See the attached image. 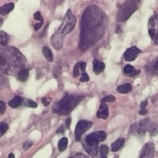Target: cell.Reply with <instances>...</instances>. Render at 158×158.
I'll use <instances>...</instances> for the list:
<instances>
[{
	"label": "cell",
	"mask_w": 158,
	"mask_h": 158,
	"mask_svg": "<svg viewBox=\"0 0 158 158\" xmlns=\"http://www.w3.org/2000/svg\"><path fill=\"white\" fill-rule=\"evenodd\" d=\"M81 97H77L73 95H66L62 100L59 103L54 105L53 111L54 113H57L59 114H69L73 110L74 107L77 106L79 102L82 100Z\"/></svg>",
	"instance_id": "obj_1"
},
{
	"label": "cell",
	"mask_w": 158,
	"mask_h": 158,
	"mask_svg": "<svg viewBox=\"0 0 158 158\" xmlns=\"http://www.w3.org/2000/svg\"><path fill=\"white\" fill-rule=\"evenodd\" d=\"M140 0H127L119 8L117 13V20L118 22H125L131 16L138 7Z\"/></svg>",
	"instance_id": "obj_2"
},
{
	"label": "cell",
	"mask_w": 158,
	"mask_h": 158,
	"mask_svg": "<svg viewBox=\"0 0 158 158\" xmlns=\"http://www.w3.org/2000/svg\"><path fill=\"white\" fill-rule=\"evenodd\" d=\"M77 23V19L76 17L73 15L71 10H68L66 12V15H65L64 19H63L62 24L59 27L58 30L56 32L57 35H60V36L65 38V35L66 34L69 33L73 30L74 27Z\"/></svg>",
	"instance_id": "obj_3"
},
{
	"label": "cell",
	"mask_w": 158,
	"mask_h": 158,
	"mask_svg": "<svg viewBox=\"0 0 158 158\" xmlns=\"http://www.w3.org/2000/svg\"><path fill=\"white\" fill-rule=\"evenodd\" d=\"M93 123L87 120H80L78 122L77 127H76L75 136L77 140H80L82 135L92 127Z\"/></svg>",
	"instance_id": "obj_4"
},
{
	"label": "cell",
	"mask_w": 158,
	"mask_h": 158,
	"mask_svg": "<svg viewBox=\"0 0 158 158\" xmlns=\"http://www.w3.org/2000/svg\"><path fill=\"white\" fill-rule=\"evenodd\" d=\"M154 151H155L154 143L152 142L147 143L142 149L140 158H154Z\"/></svg>",
	"instance_id": "obj_5"
},
{
	"label": "cell",
	"mask_w": 158,
	"mask_h": 158,
	"mask_svg": "<svg viewBox=\"0 0 158 158\" xmlns=\"http://www.w3.org/2000/svg\"><path fill=\"white\" fill-rule=\"evenodd\" d=\"M141 52V50L139 49L136 46H133V47L129 48L126 50L124 52V59L128 62H132L135 60L137 57L139 53Z\"/></svg>",
	"instance_id": "obj_6"
},
{
	"label": "cell",
	"mask_w": 158,
	"mask_h": 158,
	"mask_svg": "<svg viewBox=\"0 0 158 158\" xmlns=\"http://www.w3.org/2000/svg\"><path fill=\"white\" fill-rule=\"evenodd\" d=\"M97 116L98 118L106 120L108 117H109V109H108V106L106 104H104V103L100 105V109H99L98 112H97Z\"/></svg>",
	"instance_id": "obj_7"
},
{
	"label": "cell",
	"mask_w": 158,
	"mask_h": 158,
	"mask_svg": "<svg viewBox=\"0 0 158 158\" xmlns=\"http://www.w3.org/2000/svg\"><path fill=\"white\" fill-rule=\"evenodd\" d=\"M85 140H86V144L89 145V146H97L100 143V140H99V138L96 132L88 135L85 139Z\"/></svg>",
	"instance_id": "obj_8"
},
{
	"label": "cell",
	"mask_w": 158,
	"mask_h": 158,
	"mask_svg": "<svg viewBox=\"0 0 158 158\" xmlns=\"http://www.w3.org/2000/svg\"><path fill=\"white\" fill-rule=\"evenodd\" d=\"M149 125L150 120L148 119H144V120L140 122L139 125L135 124V127L137 128V131H138L139 134H143V133L148 131V129L149 128Z\"/></svg>",
	"instance_id": "obj_9"
},
{
	"label": "cell",
	"mask_w": 158,
	"mask_h": 158,
	"mask_svg": "<svg viewBox=\"0 0 158 158\" xmlns=\"http://www.w3.org/2000/svg\"><path fill=\"white\" fill-rule=\"evenodd\" d=\"M86 67V63L84 62H80V63H77L75 65L73 68V75L75 78H77L79 75H80V72L81 71L82 73L85 72V69Z\"/></svg>",
	"instance_id": "obj_10"
},
{
	"label": "cell",
	"mask_w": 158,
	"mask_h": 158,
	"mask_svg": "<svg viewBox=\"0 0 158 158\" xmlns=\"http://www.w3.org/2000/svg\"><path fill=\"white\" fill-rule=\"evenodd\" d=\"M105 69V63L98 60H94V71L95 73L100 74Z\"/></svg>",
	"instance_id": "obj_11"
},
{
	"label": "cell",
	"mask_w": 158,
	"mask_h": 158,
	"mask_svg": "<svg viewBox=\"0 0 158 158\" xmlns=\"http://www.w3.org/2000/svg\"><path fill=\"white\" fill-rule=\"evenodd\" d=\"M125 75L128 76V77H134L136 75H138L140 73V70H136L134 67L131 65H127L123 69Z\"/></svg>",
	"instance_id": "obj_12"
},
{
	"label": "cell",
	"mask_w": 158,
	"mask_h": 158,
	"mask_svg": "<svg viewBox=\"0 0 158 158\" xmlns=\"http://www.w3.org/2000/svg\"><path fill=\"white\" fill-rule=\"evenodd\" d=\"M83 146L86 152L88 153L91 157H95L98 154V147L97 146H89L87 144H83Z\"/></svg>",
	"instance_id": "obj_13"
},
{
	"label": "cell",
	"mask_w": 158,
	"mask_h": 158,
	"mask_svg": "<svg viewBox=\"0 0 158 158\" xmlns=\"http://www.w3.org/2000/svg\"><path fill=\"white\" fill-rule=\"evenodd\" d=\"M14 6H15V5H14V3L12 2L4 5V6H2L1 8H0V14H1L2 15H6V14L9 13V12L14 9Z\"/></svg>",
	"instance_id": "obj_14"
},
{
	"label": "cell",
	"mask_w": 158,
	"mask_h": 158,
	"mask_svg": "<svg viewBox=\"0 0 158 158\" xmlns=\"http://www.w3.org/2000/svg\"><path fill=\"white\" fill-rule=\"evenodd\" d=\"M125 143V139L124 138H119L118 140H116L112 145H111V151L116 152V151H119L122 147L123 146Z\"/></svg>",
	"instance_id": "obj_15"
},
{
	"label": "cell",
	"mask_w": 158,
	"mask_h": 158,
	"mask_svg": "<svg viewBox=\"0 0 158 158\" xmlns=\"http://www.w3.org/2000/svg\"><path fill=\"white\" fill-rule=\"evenodd\" d=\"M23 103V99L20 97H15L12 100L9 102V105L12 108H16L18 106H21Z\"/></svg>",
	"instance_id": "obj_16"
},
{
	"label": "cell",
	"mask_w": 158,
	"mask_h": 158,
	"mask_svg": "<svg viewBox=\"0 0 158 158\" xmlns=\"http://www.w3.org/2000/svg\"><path fill=\"white\" fill-rule=\"evenodd\" d=\"M117 92L120 94H127L132 90V86L130 83H126V84L120 85L117 88Z\"/></svg>",
	"instance_id": "obj_17"
},
{
	"label": "cell",
	"mask_w": 158,
	"mask_h": 158,
	"mask_svg": "<svg viewBox=\"0 0 158 158\" xmlns=\"http://www.w3.org/2000/svg\"><path fill=\"white\" fill-rule=\"evenodd\" d=\"M42 52H43V54L45 56V58H46L48 61L49 62L53 61V54H52V51H51L49 48L45 46V47L43 48Z\"/></svg>",
	"instance_id": "obj_18"
},
{
	"label": "cell",
	"mask_w": 158,
	"mask_h": 158,
	"mask_svg": "<svg viewBox=\"0 0 158 158\" xmlns=\"http://www.w3.org/2000/svg\"><path fill=\"white\" fill-rule=\"evenodd\" d=\"M29 77V70L26 69H23L18 73V79L22 82L26 81Z\"/></svg>",
	"instance_id": "obj_19"
},
{
	"label": "cell",
	"mask_w": 158,
	"mask_h": 158,
	"mask_svg": "<svg viewBox=\"0 0 158 158\" xmlns=\"http://www.w3.org/2000/svg\"><path fill=\"white\" fill-rule=\"evenodd\" d=\"M68 144V140L66 137H63L62 138L61 140L59 141L58 143V148H59V151H64L66 150V147H67Z\"/></svg>",
	"instance_id": "obj_20"
},
{
	"label": "cell",
	"mask_w": 158,
	"mask_h": 158,
	"mask_svg": "<svg viewBox=\"0 0 158 158\" xmlns=\"http://www.w3.org/2000/svg\"><path fill=\"white\" fill-rule=\"evenodd\" d=\"M0 43L2 46H6L8 43V35L4 31H0Z\"/></svg>",
	"instance_id": "obj_21"
},
{
	"label": "cell",
	"mask_w": 158,
	"mask_h": 158,
	"mask_svg": "<svg viewBox=\"0 0 158 158\" xmlns=\"http://www.w3.org/2000/svg\"><path fill=\"white\" fill-rule=\"evenodd\" d=\"M108 151H109V149H108V148L106 146V145H101V146H100V155L102 156V157H105V156L108 154Z\"/></svg>",
	"instance_id": "obj_22"
},
{
	"label": "cell",
	"mask_w": 158,
	"mask_h": 158,
	"mask_svg": "<svg viewBox=\"0 0 158 158\" xmlns=\"http://www.w3.org/2000/svg\"><path fill=\"white\" fill-rule=\"evenodd\" d=\"M116 98L114 96H107V97H104V98L102 99L101 102L102 103H106V102H110V103H111V102H114L115 101Z\"/></svg>",
	"instance_id": "obj_23"
},
{
	"label": "cell",
	"mask_w": 158,
	"mask_h": 158,
	"mask_svg": "<svg viewBox=\"0 0 158 158\" xmlns=\"http://www.w3.org/2000/svg\"><path fill=\"white\" fill-rule=\"evenodd\" d=\"M8 130V125L6 123H5L4 122H2L0 123V131H1V136L4 135L5 133Z\"/></svg>",
	"instance_id": "obj_24"
},
{
	"label": "cell",
	"mask_w": 158,
	"mask_h": 158,
	"mask_svg": "<svg viewBox=\"0 0 158 158\" xmlns=\"http://www.w3.org/2000/svg\"><path fill=\"white\" fill-rule=\"evenodd\" d=\"M25 104H26V106H29V107H32V108H35L38 106V105H37V103H35V102L32 101V100H26Z\"/></svg>",
	"instance_id": "obj_25"
},
{
	"label": "cell",
	"mask_w": 158,
	"mask_h": 158,
	"mask_svg": "<svg viewBox=\"0 0 158 158\" xmlns=\"http://www.w3.org/2000/svg\"><path fill=\"white\" fill-rule=\"evenodd\" d=\"M89 80V76L87 75L86 72H83L81 73V77H80V81L84 83V82H88Z\"/></svg>",
	"instance_id": "obj_26"
},
{
	"label": "cell",
	"mask_w": 158,
	"mask_h": 158,
	"mask_svg": "<svg viewBox=\"0 0 158 158\" xmlns=\"http://www.w3.org/2000/svg\"><path fill=\"white\" fill-rule=\"evenodd\" d=\"M34 19H35V20L40 21V23H43V16H42L41 13H40V12H36L35 14H34Z\"/></svg>",
	"instance_id": "obj_27"
},
{
	"label": "cell",
	"mask_w": 158,
	"mask_h": 158,
	"mask_svg": "<svg viewBox=\"0 0 158 158\" xmlns=\"http://www.w3.org/2000/svg\"><path fill=\"white\" fill-rule=\"evenodd\" d=\"M6 110V106L3 101H0V115H2Z\"/></svg>",
	"instance_id": "obj_28"
},
{
	"label": "cell",
	"mask_w": 158,
	"mask_h": 158,
	"mask_svg": "<svg viewBox=\"0 0 158 158\" xmlns=\"http://www.w3.org/2000/svg\"><path fill=\"white\" fill-rule=\"evenodd\" d=\"M149 34H150V35H151V39L154 40V39H155V37H156V35H157V32H156L155 29H153V28H150Z\"/></svg>",
	"instance_id": "obj_29"
},
{
	"label": "cell",
	"mask_w": 158,
	"mask_h": 158,
	"mask_svg": "<svg viewBox=\"0 0 158 158\" xmlns=\"http://www.w3.org/2000/svg\"><path fill=\"white\" fill-rule=\"evenodd\" d=\"M32 143L31 141L25 142L24 144H23V150H24V151H27V150H29V148L32 147Z\"/></svg>",
	"instance_id": "obj_30"
},
{
	"label": "cell",
	"mask_w": 158,
	"mask_h": 158,
	"mask_svg": "<svg viewBox=\"0 0 158 158\" xmlns=\"http://www.w3.org/2000/svg\"><path fill=\"white\" fill-rule=\"evenodd\" d=\"M155 23H156V20L154 17H151L149 20V23H148V25H149L150 28H152L155 26Z\"/></svg>",
	"instance_id": "obj_31"
},
{
	"label": "cell",
	"mask_w": 158,
	"mask_h": 158,
	"mask_svg": "<svg viewBox=\"0 0 158 158\" xmlns=\"http://www.w3.org/2000/svg\"><path fill=\"white\" fill-rule=\"evenodd\" d=\"M151 134L152 136H156L158 134V127L156 126L154 127H152L151 129V131H150Z\"/></svg>",
	"instance_id": "obj_32"
},
{
	"label": "cell",
	"mask_w": 158,
	"mask_h": 158,
	"mask_svg": "<svg viewBox=\"0 0 158 158\" xmlns=\"http://www.w3.org/2000/svg\"><path fill=\"white\" fill-rule=\"evenodd\" d=\"M51 98H46V97H44V98L42 99V103L44 104V106H48L49 104V103L51 102Z\"/></svg>",
	"instance_id": "obj_33"
},
{
	"label": "cell",
	"mask_w": 158,
	"mask_h": 158,
	"mask_svg": "<svg viewBox=\"0 0 158 158\" xmlns=\"http://www.w3.org/2000/svg\"><path fill=\"white\" fill-rule=\"evenodd\" d=\"M148 100H145L144 101L141 102V103H140V107H141V109H144V108L148 106Z\"/></svg>",
	"instance_id": "obj_34"
},
{
	"label": "cell",
	"mask_w": 158,
	"mask_h": 158,
	"mask_svg": "<svg viewBox=\"0 0 158 158\" xmlns=\"http://www.w3.org/2000/svg\"><path fill=\"white\" fill-rule=\"evenodd\" d=\"M43 24V23H37L36 25H35V26H34V29H35V31L39 30V29L42 27Z\"/></svg>",
	"instance_id": "obj_35"
},
{
	"label": "cell",
	"mask_w": 158,
	"mask_h": 158,
	"mask_svg": "<svg viewBox=\"0 0 158 158\" xmlns=\"http://www.w3.org/2000/svg\"><path fill=\"white\" fill-rule=\"evenodd\" d=\"M154 73H156V75L158 76V58L157 62H156L155 66H154Z\"/></svg>",
	"instance_id": "obj_36"
},
{
	"label": "cell",
	"mask_w": 158,
	"mask_h": 158,
	"mask_svg": "<svg viewBox=\"0 0 158 158\" xmlns=\"http://www.w3.org/2000/svg\"><path fill=\"white\" fill-rule=\"evenodd\" d=\"M139 114H140V115H146V114H148V110L145 109H141L140 110V112H139Z\"/></svg>",
	"instance_id": "obj_37"
},
{
	"label": "cell",
	"mask_w": 158,
	"mask_h": 158,
	"mask_svg": "<svg viewBox=\"0 0 158 158\" xmlns=\"http://www.w3.org/2000/svg\"><path fill=\"white\" fill-rule=\"evenodd\" d=\"M66 124V127L69 128V127H70V124H71V119L70 118H67Z\"/></svg>",
	"instance_id": "obj_38"
},
{
	"label": "cell",
	"mask_w": 158,
	"mask_h": 158,
	"mask_svg": "<svg viewBox=\"0 0 158 158\" xmlns=\"http://www.w3.org/2000/svg\"><path fill=\"white\" fill-rule=\"evenodd\" d=\"M64 132V129H63V126H61L60 128H59L58 131H56L57 134H62V133Z\"/></svg>",
	"instance_id": "obj_39"
},
{
	"label": "cell",
	"mask_w": 158,
	"mask_h": 158,
	"mask_svg": "<svg viewBox=\"0 0 158 158\" xmlns=\"http://www.w3.org/2000/svg\"><path fill=\"white\" fill-rule=\"evenodd\" d=\"M154 41H155L156 44H158V31H157V35H156L155 39H154Z\"/></svg>",
	"instance_id": "obj_40"
},
{
	"label": "cell",
	"mask_w": 158,
	"mask_h": 158,
	"mask_svg": "<svg viewBox=\"0 0 158 158\" xmlns=\"http://www.w3.org/2000/svg\"><path fill=\"white\" fill-rule=\"evenodd\" d=\"M71 158H86V157H85L84 156H83V155H76L75 157H73Z\"/></svg>",
	"instance_id": "obj_41"
},
{
	"label": "cell",
	"mask_w": 158,
	"mask_h": 158,
	"mask_svg": "<svg viewBox=\"0 0 158 158\" xmlns=\"http://www.w3.org/2000/svg\"><path fill=\"white\" fill-rule=\"evenodd\" d=\"M9 158H15V155H14V154H12V153H11V154H9Z\"/></svg>",
	"instance_id": "obj_42"
},
{
	"label": "cell",
	"mask_w": 158,
	"mask_h": 158,
	"mask_svg": "<svg viewBox=\"0 0 158 158\" xmlns=\"http://www.w3.org/2000/svg\"><path fill=\"white\" fill-rule=\"evenodd\" d=\"M2 23H3V20L2 19L0 20V26H2Z\"/></svg>",
	"instance_id": "obj_43"
},
{
	"label": "cell",
	"mask_w": 158,
	"mask_h": 158,
	"mask_svg": "<svg viewBox=\"0 0 158 158\" xmlns=\"http://www.w3.org/2000/svg\"><path fill=\"white\" fill-rule=\"evenodd\" d=\"M102 158H106V157H103Z\"/></svg>",
	"instance_id": "obj_44"
}]
</instances>
